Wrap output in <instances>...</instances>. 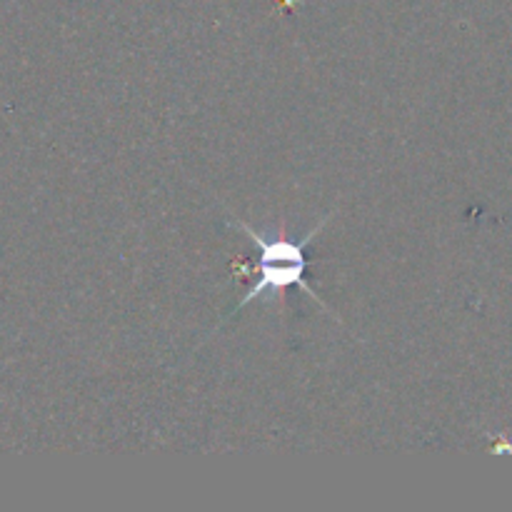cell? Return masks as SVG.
Listing matches in <instances>:
<instances>
[{"label": "cell", "instance_id": "1", "mask_svg": "<svg viewBox=\"0 0 512 512\" xmlns=\"http://www.w3.org/2000/svg\"><path fill=\"white\" fill-rule=\"evenodd\" d=\"M333 215H335V210L333 213H325V218L318 220V223L308 230V235L300 240H290V238L265 240L258 230L250 228V225H245L243 220H235V225L243 230L245 238H248L250 243L258 248V263H255L258 280L250 285L248 293L243 295V300L235 305L233 313L230 315L240 313L245 305H250L253 300H260L265 293H283V290H288V288H300L310 300H313V303H318L320 308L330 315V318L340 320L338 315H335L333 310H330L328 305L320 300V295L315 293L308 283H305V268H308V260H305V248H308V245L313 243L320 233H323V228L328 225V220L333 218Z\"/></svg>", "mask_w": 512, "mask_h": 512}]
</instances>
